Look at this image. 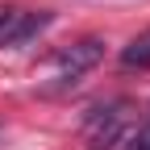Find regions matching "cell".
<instances>
[{
  "mask_svg": "<svg viewBox=\"0 0 150 150\" xmlns=\"http://www.w3.org/2000/svg\"><path fill=\"white\" fill-rule=\"evenodd\" d=\"M100 59H104V38H79L75 46H67L59 59H54V75H50L46 92H59V88L79 83V79H83V75L96 67Z\"/></svg>",
  "mask_w": 150,
  "mask_h": 150,
  "instance_id": "6da1fadb",
  "label": "cell"
},
{
  "mask_svg": "<svg viewBox=\"0 0 150 150\" xmlns=\"http://www.w3.org/2000/svg\"><path fill=\"white\" fill-rule=\"evenodd\" d=\"M125 134H129V104H125V100L108 104V108H96V112L83 121V142H88V150H117Z\"/></svg>",
  "mask_w": 150,
  "mask_h": 150,
  "instance_id": "7a4b0ae2",
  "label": "cell"
},
{
  "mask_svg": "<svg viewBox=\"0 0 150 150\" xmlns=\"http://www.w3.org/2000/svg\"><path fill=\"white\" fill-rule=\"evenodd\" d=\"M121 67H129V71H134V67H138V71H146V67H150V29H146V33H138L134 42L121 50Z\"/></svg>",
  "mask_w": 150,
  "mask_h": 150,
  "instance_id": "3957f363",
  "label": "cell"
},
{
  "mask_svg": "<svg viewBox=\"0 0 150 150\" xmlns=\"http://www.w3.org/2000/svg\"><path fill=\"white\" fill-rule=\"evenodd\" d=\"M21 21H25V8H8V4H0V46H17Z\"/></svg>",
  "mask_w": 150,
  "mask_h": 150,
  "instance_id": "277c9868",
  "label": "cell"
},
{
  "mask_svg": "<svg viewBox=\"0 0 150 150\" xmlns=\"http://www.w3.org/2000/svg\"><path fill=\"white\" fill-rule=\"evenodd\" d=\"M125 150H150V125H146V129H138V134L125 142Z\"/></svg>",
  "mask_w": 150,
  "mask_h": 150,
  "instance_id": "5b68a950",
  "label": "cell"
}]
</instances>
